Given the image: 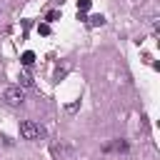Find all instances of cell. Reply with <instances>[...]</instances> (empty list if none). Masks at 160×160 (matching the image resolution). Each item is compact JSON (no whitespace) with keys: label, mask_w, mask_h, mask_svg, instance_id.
Instances as JSON below:
<instances>
[{"label":"cell","mask_w":160,"mask_h":160,"mask_svg":"<svg viewBox=\"0 0 160 160\" xmlns=\"http://www.w3.org/2000/svg\"><path fill=\"white\" fill-rule=\"evenodd\" d=\"M105 150H118V152H125V150H128V142H125V140H115L112 145H105Z\"/></svg>","instance_id":"4"},{"label":"cell","mask_w":160,"mask_h":160,"mask_svg":"<svg viewBox=\"0 0 160 160\" xmlns=\"http://www.w3.org/2000/svg\"><path fill=\"white\" fill-rule=\"evenodd\" d=\"M2 98H5V102H8V105H12V108L22 105V100H25V95H22V88H18V85H10V88H5Z\"/></svg>","instance_id":"1"},{"label":"cell","mask_w":160,"mask_h":160,"mask_svg":"<svg viewBox=\"0 0 160 160\" xmlns=\"http://www.w3.org/2000/svg\"><path fill=\"white\" fill-rule=\"evenodd\" d=\"M90 5H92L90 0H78V12H88V10H90Z\"/></svg>","instance_id":"8"},{"label":"cell","mask_w":160,"mask_h":160,"mask_svg":"<svg viewBox=\"0 0 160 160\" xmlns=\"http://www.w3.org/2000/svg\"><path fill=\"white\" fill-rule=\"evenodd\" d=\"M38 32H40V35H50V25H48V22H40V25H38Z\"/></svg>","instance_id":"10"},{"label":"cell","mask_w":160,"mask_h":160,"mask_svg":"<svg viewBox=\"0 0 160 160\" xmlns=\"http://www.w3.org/2000/svg\"><path fill=\"white\" fill-rule=\"evenodd\" d=\"M88 22L90 25H105V18L102 15H92V18H88Z\"/></svg>","instance_id":"9"},{"label":"cell","mask_w":160,"mask_h":160,"mask_svg":"<svg viewBox=\"0 0 160 160\" xmlns=\"http://www.w3.org/2000/svg\"><path fill=\"white\" fill-rule=\"evenodd\" d=\"M20 85L18 88H32V78H30V72H20Z\"/></svg>","instance_id":"6"},{"label":"cell","mask_w":160,"mask_h":160,"mask_svg":"<svg viewBox=\"0 0 160 160\" xmlns=\"http://www.w3.org/2000/svg\"><path fill=\"white\" fill-rule=\"evenodd\" d=\"M20 62H22L25 68H30V65L35 62V52H30V50H25V52H22V58H20Z\"/></svg>","instance_id":"5"},{"label":"cell","mask_w":160,"mask_h":160,"mask_svg":"<svg viewBox=\"0 0 160 160\" xmlns=\"http://www.w3.org/2000/svg\"><path fill=\"white\" fill-rule=\"evenodd\" d=\"M20 135H22L25 140H35V138L42 135V128H40L38 122H32V120H22V122H20Z\"/></svg>","instance_id":"2"},{"label":"cell","mask_w":160,"mask_h":160,"mask_svg":"<svg viewBox=\"0 0 160 160\" xmlns=\"http://www.w3.org/2000/svg\"><path fill=\"white\" fill-rule=\"evenodd\" d=\"M50 150H52V155H55L58 160H70V158H72V148H70V145H62V142H60V145H52Z\"/></svg>","instance_id":"3"},{"label":"cell","mask_w":160,"mask_h":160,"mask_svg":"<svg viewBox=\"0 0 160 160\" xmlns=\"http://www.w3.org/2000/svg\"><path fill=\"white\" fill-rule=\"evenodd\" d=\"M45 20H48V25H50V22H55V20H60V10H50V12L45 15Z\"/></svg>","instance_id":"7"}]
</instances>
